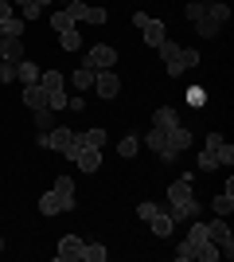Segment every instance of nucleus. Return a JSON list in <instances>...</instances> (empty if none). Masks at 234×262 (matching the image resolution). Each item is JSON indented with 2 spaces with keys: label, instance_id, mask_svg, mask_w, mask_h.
<instances>
[{
  "label": "nucleus",
  "instance_id": "obj_1",
  "mask_svg": "<svg viewBox=\"0 0 234 262\" xmlns=\"http://www.w3.org/2000/svg\"><path fill=\"white\" fill-rule=\"evenodd\" d=\"M47 149H55V153H63V157H70V161H74L82 145H78V133H70L67 125H55V129L47 133Z\"/></svg>",
  "mask_w": 234,
  "mask_h": 262
},
{
  "label": "nucleus",
  "instance_id": "obj_2",
  "mask_svg": "<svg viewBox=\"0 0 234 262\" xmlns=\"http://www.w3.org/2000/svg\"><path fill=\"white\" fill-rule=\"evenodd\" d=\"M188 145H191V129L176 121V125L164 133V149H160V157H164V161H176V153H184Z\"/></svg>",
  "mask_w": 234,
  "mask_h": 262
},
{
  "label": "nucleus",
  "instance_id": "obj_3",
  "mask_svg": "<svg viewBox=\"0 0 234 262\" xmlns=\"http://www.w3.org/2000/svg\"><path fill=\"white\" fill-rule=\"evenodd\" d=\"M207 239L219 247V258H226V262L234 258V235H230V227H226L223 219H211V223H207Z\"/></svg>",
  "mask_w": 234,
  "mask_h": 262
},
{
  "label": "nucleus",
  "instance_id": "obj_4",
  "mask_svg": "<svg viewBox=\"0 0 234 262\" xmlns=\"http://www.w3.org/2000/svg\"><path fill=\"white\" fill-rule=\"evenodd\" d=\"M113 63H117V51L110 43H94L86 51V67H94V71H113Z\"/></svg>",
  "mask_w": 234,
  "mask_h": 262
},
{
  "label": "nucleus",
  "instance_id": "obj_5",
  "mask_svg": "<svg viewBox=\"0 0 234 262\" xmlns=\"http://www.w3.org/2000/svg\"><path fill=\"white\" fill-rule=\"evenodd\" d=\"M94 94H101V98H117L121 94V78L113 75V71H94Z\"/></svg>",
  "mask_w": 234,
  "mask_h": 262
},
{
  "label": "nucleus",
  "instance_id": "obj_6",
  "mask_svg": "<svg viewBox=\"0 0 234 262\" xmlns=\"http://www.w3.org/2000/svg\"><path fill=\"white\" fill-rule=\"evenodd\" d=\"M156 51H160V59H164V71H168L172 78L184 75V63H179V43H176V39H164Z\"/></svg>",
  "mask_w": 234,
  "mask_h": 262
},
{
  "label": "nucleus",
  "instance_id": "obj_7",
  "mask_svg": "<svg viewBox=\"0 0 234 262\" xmlns=\"http://www.w3.org/2000/svg\"><path fill=\"white\" fill-rule=\"evenodd\" d=\"M78 254H82V239H78V235H63V239H59L55 258L59 262H78Z\"/></svg>",
  "mask_w": 234,
  "mask_h": 262
},
{
  "label": "nucleus",
  "instance_id": "obj_8",
  "mask_svg": "<svg viewBox=\"0 0 234 262\" xmlns=\"http://www.w3.org/2000/svg\"><path fill=\"white\" fill-rule=\"evenodd\" d=\"M188 200H195V192H191V176H179L176 184L168 188V204H188Z\"/></svg>",
  "mask_w": 234,
  "mask_h": 262
},
{
  "label": "nucleus",
  "instance_id": "obj_9",
  "mask_svg": "<svg viewBox=\"0 0 234 262\" xmlns=\"http://www.w3.org/2000/svg\"><path fill=\"white\" fill-rule=\"evenodd\" d=\"M55 196H59V204H63V211H74V184H70V176H59L55 180Z\"/></svg>",
  "mask_w": 234,
  "mask_h": 262
},
{
  "label": "nucleus",
  "instance_id": "obj_10",
  "mask_svg": "<svg viewBox=\"0 0 234 262\" xmlns=\"http://www.w3.org/2000/svg\"><path fill=\"white\" fill-rule=\"evenodd\" d=\"M23 106L28 110H47V90L39 82H28L23 86Z\"/></svg>",
  "mask_w": 234,
  "mask_h": 262
},
{
  "label": "nucleus",
  "instance_id": "obj_11",
  "mask_svg": "<svg viewBox=\"0 0 234 262\" xmlns=\"http://www.w3.org/2000/svg\"><path fill=\"white\" fill-rule=\"evenodd\" d=\"M0 59L20 63V59H23V39H16V35H4V39H0Z\"/></svg>",
  "mask_w": 234,
  "mask_h": 262
},
{
  "label": "nucleus",
  "instance_id": "obj_12",
  "mask_svg": "<svg viewBox=\"0 0 234 262\" xmlns=\"http://www.w3.org/2000/svg\"><path fill=\"white\" fill-rule=\"evenodd\" d=\"M74 164L82 168V172H98V164H101V149H78Z\"/></svg>",
  "mask_w": 234,
  "mask_h": 262
},
{
  "label": "nucleus",
  "instance_id": "obj_13",
  "mask_svg": "<svg viewBox=\"0 0 234 262\" xmlns=\"http://www.w3.org/2000/svg\"><path fill=\"white\" fill-rule=\"evenodd\" d=\"M148 227H152V235H160V239H164V235H172V227H176V219H172V215H168L164 208H160V211H156L152 219H148Z\"/></svg>",
  "mask_w": 234,
  "mask_h": 262
},
{
  "label": "nucleus",
  "instance_id": "obj_14",
  "mask_svg": "<svg viewBox=\"0 0 234 262\" xmlns=\"http://www.w3.org/2000/svg\"><path fill=\"white\" fill-rule=\"evenodd\" d=\"M141 32H145V43H148V47H160V43L168 39V35H164V20H148Z\"/></svg>",
  "mask_w": 234,
  "mask_h": 262
},
{
  "label": "nucleus",
  "instance_id": "obj_15",
  "mask_svg": "<svg viewBox=\"0 0 234 262\" xmlns=\"http://www.w3.org/2000/svg\"><path fill=\"white\" fill-rule=\"evenodd\" d=\"M39 75H43V71H39L35 63H28V59H20V63H16V78H20L23 86H28V82H39Z\"/></svg>",
  "mask_w": 234,
  "mask_h": 262
},
{
  "label": "nucleus",
  "instance_id": "obj_16",
  "mask_svg": "<svg viewBox=\"0 0 234 262\" xmlns=\"http://www.w3.org/2000/svg\"><path fill=\"white\" fill-rule=\"evenodd\" d=\"M172 219H199V200H188V204H172L168 211Z\"/></svg>",
  "mask_w": 234,
  "mask_h": 262
},
{
  "label": "nucleus",
  "instance_id": "obj_17",
  "mask_svg": "<svg viewBox=\"0 0 234 262\" xmlns=\"http://www.w3.org/2000/svg\"><path fill=\"white\" fill-rule=\"evenodd\" d=\"M82 262H106L110 258V251L101 247V243H82V254H78Z\"/></svg>",
  "mask_w": 234,
  "mask_h": 262
},
{
  "label": "nucleus",
  "instance_id": "obj_18",
  "mask_svg": "<svg viewBox=\"0 0 234 262\" xmlns=\"http://www.w3.org/2000/svg\"><path fill=\"white\" fill-rule=\"evenodd\" d=\"M176 110H172V106H160V110H156V114H152V125H156V129H172V125H176Z\"/></svg>",
  "mask_w": 234,
  "mask_h": 262
},
{
  "label": "nucleus",
  "instance_id": "obj_19",
  "mask_svg": "<svg viewBox=\"0 0 234 262\" xmlns=\"http://www.w3.org/2000/svg\"><path fill=\"white\" fill-rule=\"evenodd\" d=\"M70 82H74V90H90V86H94V67L82 63L74 75H70Z\"/></svg>",
  "mask_w": 234,
  "mask_h": 262
},
{
  "label": "nucleus",
  "instance_id": "obj_20",
  "mask_svg": "<svg viewBox=\"0 0 234 262\" xmlns=\"http://www.w3.org/2000/svg\"><path fill=\"white\" fill-rule=\"evenodd\" d=\"M78 145H82V149H101V145H106V129H86V133H78Z\"/></svg>",
  "mask_w": 234,
  "mask_h": 262
},
{
  "label": "nucleus",
  "instance_id": "obj_21",
  "mask_svg": "<svg viewBox=\"0 0 234 262\" xmlns=\"http://www.w3.org/2000/svg\"><path fill=\"white\" fill-rule=\"evenodd\" d=\"M39 211H43V215H59V211H63V204H59V196H55V188H47L43 196H39Z\"/></svg>",
  "mask_w": 234,
  "mask_h": 262
},
{
  "label": "nucleus",
  "instance_id": "obj_22",
  "mask_svg": "<svg viewBox=\"0 0 234 262\" xmlns=\"http://www.w3.org/2000/svg\"><path fill=\"white\" fill-rule=\"evenodd\" d=\"M207 20H215V24H226V20H230V8H226L223 0H207Z\"/></svg>",
  "mask_w": 234,
  "mask_h": 262
},
{
  "label": "nucleus",
  "instance_id": "obj_23",
  "mask_svg": "<svg viewBox=\"0 0 234 262\" xmlns=\"http://www.w3.org/2000/svg\"><path fill=\"white\" fill-rule=\"evenodd\" d=\"M39 86H43L47 94H59V90H63V75H59V71H43V75H39Z\"/></svg>",
  "mask_w": 234,
  "mask_h": 262
},
{
  "label": "nucleus",
  "instance_id": "obj_24",
  "mask_svg": "<svg viewBox=\"0 0 234 262\" xmlns=\"http://www.w3.org/2000/svg\"><path fill=\"white\" fill-rule=\"evenodd\" d=\"M117 153L133 161V157L141 153V137H137V133H133V137H121V141H117Z\"/></svg>",
  "mask_w": 234,
  "mask_h": 262
},
{
  "label": "nucleus",
  "instance_id": "obj_25",
  "mask_svg": "<svg viewBox=\"0 0 234 262\" xmlns=\"http://www.w3.org/2000/svg\"><path fill=\"white\" fill-rule=\"evenodd\" d=\"M164 133H168V129H156V125H152V129L141 137V145H148L152 153H160V149H164Z\"/></svg>",
  "mask_w": 234,
  "mask_h": 262
},
{
  "label": "nucleus",
  "instance_id": "obj_26",
  "mask_svg": "<svg viewBox=\"0 0 234 262\" xmlns=\"http://www.w3.org/2000/svg\"><path fill=\"white\" fill-rule=\"evenodd\" d=\"M195 258H199V262H215V258H219V247H215L211 239L195 243Z\"/></svg>",
  "mask_w": 234,
  "mask_h": 262
},
{
  "label": "nucleus",
  "instance_id": "obj_27",
  "mask_svg": "<svg viewBox=\"0 0 234 262\" xmlns=\"http://www.w3.org/2000/svg\"><path fill=\"white\" fill-rule=\"evenodd\" d=\"M234 211V192H219V196H215V215H230Z\"/></svg>",
  "mask_w": 234,
  "mask_h": 262
},
{
  "label": "nucleus",
  "instance_id": "obj_28",
  "mask_svg": "<svg viewBox=\"0 0 234 262\" xmlns=\"http://www.w3.org/2000/svg\"><path fill=\"white\" fill-rule=\"evenodd\" d=\"M195 32H199L203 39H215V35L223 32V24H215V20H207V16H203V20H195Z\"/></svg>",
  "mask_w": 234,
  "mask_h": 262
},
{
  "label": "nucleus",
  "instance_id": "obj_29",
  "mask_svg": "<svg viewBox=\"0 0 234 262\" xmlns=\"http://www.w3.org/2000/svg\"><path fill=\"white\" fill-rule=\"evenodd\" d=\"M184 102H188L191 110H199L203 102H207V90H203V86H188V90H184Z\"/></svg>",
  "mask_w": 234,
  "mask_h": 262
},
{
  "label": "nucleus",
  "instance_id": "obj_30",
  "mask_svg": "<svg viewBox=\"0 0 234 262\" xmlns=\"http://www.w3.org/2000/svg\"><path fill=\"white\" fill-rule=\"evenodd\" d=\"M215 161L230 168V164H234V145L230 141H219V145H215Z\"/></svg>",
  "mask_w": 234,
  "mask_h": 262
},
{
  "label": "nucleus",
  "instance_id": "obj_31",
  "mask_svg": "<svg viewBox=\"0 0 234 262\" xmlns=\"http://www.w3.org/2000/svg\"><path fill=\"white\" fill-rule=\"evenodd\" d=\"M184 16H188L191 24H195V20H203V16H207V0H188V8H184Z\"/></svg>",
  "mask_w": 234,
  "mask_h": 262
},
{
  "label": "nucleus",
  "instance_id": "obj_32",
  "mask_svg": "<svg viewBox=\"0 0 234 262\" xmlns=\"http://www.w3.org/2000/svg\"><path fill=\"white\" fill-rule=\"evenodd\" d=\"M59 43H63V51H78L82 47V35L70 28V32H59Z\"/></svg>",
  "mask_w": 234,
  "mask_h": 262
},
{
  "label": "nucleus",
  "instance_id": "obj_33",
  "mask_svg": "<svg viewBox=\"0 0 234 262\" xmlns=\"http://www.w3.org/2000/svg\"><path fill=\"white\" fill-rule=\"evenodd\" d=\"M35 125H39V133H51L55 129V114L51 110H35Z\"/></svg>",
  "mask_w": 234,
  "mask_h": 262
},
{
  "label": "nucleus",
  "instance_id": "obj_34",
  "mask_svg": "<svg viewBox=\"0 0 234 262\" xmlns=\"http://www.w3.org/2000/svg\"><path fill=\"white\" fill-rule=\"evenodd\" d=\"M51 28H55V32H70V28H74L70 12H67V8H63V12H55V16H51Z\"/></svg>",
  "mask_w": 234,
  "mask_h": 262
},
{
  "label": "nucleus",
  "instance_id": "obj_35",
  "mask_svg": "<svg viewBox=\"0 0 234 262\" xmlns=\"http://www.w3.org/2000/svg\"><path fill=\"white\" fill-rule=\"evenodd\" d=\"M67 90H59V94H47V110H51V114H59V110H67Z\"/></svg>",
  "mask_w": 234,
  "mask_h": 262
},
{
  "label": "nucleus",
  "instance_id": "obj_36",
  "mask_svg": "<svg viewBox=\"0 0 234 262\" xmlns=\"http://www.w3.org/2000/svg\"><path fill=\"white\" fill-rule=\"evenodd\" d=\"M67 12H70V20H86V12H90V4H82V0H67Z\"/></svg>",
  "mask_w": 234,
  "mask_h": 262
},
{
  "label": "nucleus",
  "instance_id": "obj_37",
  "mask_svg": "<svg viewBox=\"0 0 234 262\" xmlns=\"http://www.w3.org/2000/svg\"><path fill=\"white\" fill-rule=\"evenodd\" d=\"M0 32H4V35H16V39H20V35H23V20H20V16H12V20L0 24Z\"/></svg>",
  "mask_w": 234,
  "mask_h": 262
},
{
  "label": "nucleus",
  "instance_id": "obj_38",
  "mask_svg": "<svg viewBox=\"0 0 234 262\" xmlns=\"http://www.w3.org/2000/svg\"><path fill=\"white\" fill-rule=\"evenodd\" d=\"M195 164H199V172H215V168H219V161H215V153H211V149H203Z\"/></svg>",
  "mask_w": 234,
  "mask_h": 262
},
{
  "label": "nucleus",
  "instance_id": "obj_39",
  "mask_svg": "<svg viewBox=\"0 0 234 262\" xmlns=\"http://www.w3.org/2000/svg\"><path fill=\"white\" fill-rule=\"evenodd\" d=\"M179 63H184V71H188V67H199V51H195V47H179Z\"/></svg>",
  "mask_w": 234,
  "mask_h": 262
},
{
  "label": "nucleus",
  "instance_id": "obj_40",
  "mask_svg": "<svg viewBox=\"0 0 234 262\" xmlns=\"http://www.w3.org/2000/svg\"><path fill=\"white\" fill-rule=\"evenodd\" d=\"M207 239V223H199V219H191V231H188V243H203Z\"/></svg>",
  "mask_w": 234,
  "mask_h": 262
},
{
  "label": "nucleus",
  "instance_id": "obj_41",
  "mask_svg": "<svg viewBox=\"0 0 234 262\" xmlns=\"http://www.w3.org/2000/svg\"><path fill=\"white\" fill-rule=\"evenodd\" d=\"M0 82H4V86H8V82H16V63L0 59Z\"/></svg>",
  "mask_w": 234,
  "mask_h": 262
},
{
  "label": "nucleus",
  "instance_id": "obj_42",
  "mask_svg": "<svg viewBox=\"0 0 234 262\" xmlns=\"http://www.w3.org/2000/svg\"><path fill=\"white\" fill-rule=\"evenodd\" d=\"M39 12H43V8H39L35 0H28V4L20 8V20H23V24H28V20H39Z\"/></svg>",
  "mask_w": 234,
  "mask_h": 262
},
{
  "label": "nucleus",
  "instance_id": "obj_43",
  "mask_svg": "<svg viewBox=\"0 0 234 262\" xmlns=\"http://www.w3.org/2000/svg\"><path fill=\"white\" fill-rule=\"evenodd\" d=\"M176 258H179V262H191V258H195V243H188V239H184V243L176 247Z\"/></svg>",
  "mask_w": 234,
  "mask_h": 262
},
{
  "label": "nucleus",
  "instance_id": "obj_44",
  "mask_svg": "<svg viewBox=\"0 0 234 262\" xmlns=\"http://www.w3.org/2000/svg\"><path fill=\"white\" fill-rule=\"evenodd\" d=\"M156 211H160V208H156L152 200H145V204H137V219H152Z\"/></svg>",
  "mask_w": 234,
  "mask_h": 262
},
{
  "label": "nucleus",
  "instance_id": "obj_45",
  "mask_svg": "<svg viewBox=\"0 0 234 262\" xmlns=\"http://www.w3.org/2000/svg\"><path fill=\"white\" fill-rule=\"evenodd\" d=\"M106 20H110V12H106V8H90L86 12V24H106Z\"/></svg>",
  "mask_w": 234,
  "mask_h": 262
},
{
  "label": "nucleus",
  "instance_id": "obj_46",
  "mask_svg": "<svg viewBox=\"0 0 234 262\" xmlns=\"http://www.w3.org/2000/svg\"><path fill=\"white\" fill-rule=\"evenodd\" d=\"M12 20V0H0V24Z\"/></svg>",
  "mask_w": 234,
  "mask_h": 262
},
{
  "label": "nucleus",
  "instance_id": "obj_47",
  "mask_svg": "<svg viewBox=\"0 0 234 262\" xmlns=\"http://www.w3.org/2000/svg\"><path fill=\"white\" fill-rule=\"evenodd\" d=\"M148 20H152V16H148V12H133V24H137V28H145Z\"/></svg>",
  "mask_w": 234,
  "mask_h": 262
},
{
  "label": "nucleus",
  "instance_id": "obj_48",
  "mask_svg": "<svg viewBox=\"0 0 234 262\" xmlns=\"http://www.w3.org/2000/svg\"><path fill=\"white\" fill-rule=\"evenodd\" d=\"M35 4H39V8H47V4H51V0H35Z\"/></svg>",
  "mask_w": 234,
  "mask_h": 262
},
{
  "label": "nucleus",
  "instance_id": "obj_49",
  "mask_svg": "<svg viewBox=\"0 0 234 262\" xmlns=\"http://www.w3.org/2000/svg\"><path fill=\"white\" fill-rule=\"evenodd\" d=\"M12 4H20V8H23V4H28V0H12Z\"/></svg>",
  "mask_w": 234,
  "mask_h": 262
},
{
  "label": "nucleus",
  "instance_id": "obj_50",
  "mask_svg": "<svg viewBox=\"0 0 234 262\" xmlns=\"http://www.w3.org/2000/svg\"><path fill=\"white\" fill-rule=\"evenodd\" d=\"M0 39H4V32H0Z\"/></svg>",
  "mask_w": 234,
  "mask_h": 262
}]
</instances>
